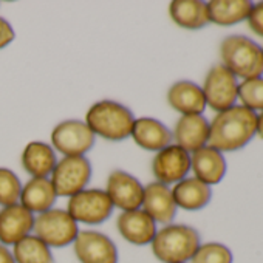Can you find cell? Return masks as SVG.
<instances>
[{"instance_id": "cell-21", "label": "cell", "mask_w": 263, "mask_h": 263, "mask_svg": "<svg viewBox=\"0 0 263 263\" xmlns=\"http://www.w3.org/2000/svg\"><path fill=\"white\" fill-rule=\"evenodd\" d=\"M58 194L50 178H30L21 192L19 203L31 214L39 215L54 208Z\"/></svg>"}, {"instance_id": "cell-16", "label": "cell", "mask_w": 263, "mask_h": 263, "mask_svg": "<svg viewBox=\"0 0 263 263\" xmlns=\"http://www.w3.org/2000/svg\"><path fill=\"white\" fill-rule=\"evenodd\" d=\"M141 209L149 214L155 223L171 224L177 215V204L172 195V189L163 183L152 181L144 186V195Z\"/></svg>"}, {"instance_id": "cell-13", "label": "cell", "mask_w": 263, "mask_h": 263, "mask_svg": "<svg viewBox=\"0 0 263 263\" xmlns=\"http://www.w3.org/2000/svg\"><path fill=\"white\" fill-rule=\"evenodd\" d=\"M116 229L127 243L135 246L151 245L158 231L155 220L141 208L121 212L116 218Z\"/></svg>"}, {"instance_id": "cell-28", "label": "cell", "mask_w": 263, "mask_h": 263, "mask_svg": "<svg viewBox=\"0 0 263 263\" xmlns=\"http://www.w3.org/2000/svg\"><path fill=\"white\" fill-rule=\"evenodd\" d=\"M238 98L243 102V107L255 111H263V78L248 79L238 84Z\"/></svg>"}, {"instance_id": "cell-19", "label": "cell", "mask_w": 263, "mask_h": 263, "mask_svg": "<svg viewBox=\"0 0 263 263\" xmlns=\"http://www.w3.org/2000/svg\"><path fill=\"white\" fill-rule=\"evenodd\" d=\"M191 171H194L195 178L204 184H218L226 175V160L217 149L204 146L191 154Z\"/></svg>"}, {"instance_id": "cell-18", "label": "cell", "mask_w": 263, "mask_h": 263, "mask_svg": "<svg viewBox=\"0 0 263 263\" xmlns=\"http://www.w3.org/2000/svg\"><path fill=\"white\" fill-rule=\"evenodd\" d=\"M58 161L56 151L44 141H30L21 157L22 167L31 178H50Z\"/></svg>"}, {"instance_id": "cell-26", "label": "cell", "mask_w": 263, "mask_h": 263, "mask_svg": "<svg viewBox=\"0 0 263 263\" xmlns=\"http://www.w3.org/2000/svg\"><path fill=\"white\" fill-rule=\"evenodd\" d=\"M22 181L17 174L8 167H0V206L7 208L19 203Z\"/></svg>"}, {"instance_id": "cell-12", "label": "cell", "mask_w": 263, "mask_h": 263, "mask_svg": "<svg viewBox=\"0 0 263 263\" xmlns=\"http://www.w3.org/2000/svg\"><path fill=\"white\" fill-rule=\"evenodd\" d=\"M191 172V154L177 144H171L157 152L152 160V174L158 183L177 184L187 178Z\"/></svg>"}, {"instance_id": "cell-25", "label": "cell", "mask_w": 263, "mask_h": 263, "mask_svg": "<svg viewBox=\"0 0 263 263\" xmlns=\"http://www.w3.org/2000/svg\"><path fill=\"white\" fill-rule=\"evenodd\" d=\"M11 252L16 263H54L51 248L34 234L17 241Z\"/></svg>"}, {"instance_id": "cell-32", "label": "cell", "mask_w": 263, "mask_h": 263, "mask_svg": "<svg viewBox=\"0 0 263 263\" xmlns=\"http://www.w3.org/2000/svg\"><path fill=\"white\" fill-rule=\"evenodd\" d=\"M255 134L263 140V111L260 115H257V128H255Z\"/></svg>"}, {"instance_id": "cell-31", "label": "cell", "mask_w": 263, "mask_h": 263, "mask_svg": "<svg viewBox=\"0 0 263 263\" xmlns=\"http://www.w3.org/2000/svg\"><path fill=\"white\" fill-rule=\"evenodd\" d=\"M0 263H16L11 249L2 243H0Z\"/></svg>"}, {"instance_id": "cell-17", "label": "cell", "mask_w": 263, "mask_h": 263, "mask_svg": "<svg viewBox=\"0 0 263 263\" xmlns=\"http://www.w3.org/2000/svg\"><path fill=\"white\" fill-rule=\"evenodd\" d=\"M177 146L189 154L204 147L209 141V121L203 115L181 116L172 132Z\"/></svg>"}, {"instance_id": "cell-2", "label": "cell", "mask_w": 263, "mask_h": 263, "mask_svg": "<svg viewBox=\"0 0 263 263\" xmlns=\"http://www.w3.org/2000/svg\"><path fill=\"white\" fill-rule=\"evenodd\" d=\"M135 119V115L124 104L104 99L88 107L84 122L90 127L95 137L119 143L130 138Z\"/></svg>"}, {"instance_id": "cell-27", "label": "cell", "mask_w": 263, "mask_h": 263, "mask_svg": "<svg viewBox=\"0 0 263 263\" xmlns=\"http://www.w3.org/2000/svg\"><path fill=\"white\" fill-rule=\"evenodd\" d=\"M234 255L232 251L217 241L201 243L198 249L195 251L194 257L191 258V263H232Z\"/></svg>"}, {"instance_id": "cell-3", "label": "cell", "mask_w": 263, "mask_h": 263, "mask_svg": "<svg viewBox=\"0 0 263 263\" xmlns=\"http://www.w3.org/2000/svg\"><path fill=\"white\" fill-rule=\"evenodd\" d=\"M201 245L197 229L187 224H166L157 231L151 248L161 263H187Z\"/></svg>"}, {"instance_id": "cell-8", "label": "cell", "mask_w": 263, "mask_h": 263, "mask_svg": "<svg viewBox=\"0 0 263 263\" xmlns=\"http://www.w3.org/2000/svg\"><path fill=\"white\" fill-rule=\"evenodd\" d=\"M93 167L87 157H64L58 161L50 180L58 197H73L87 189L91 180Z\"/></svg>"}, {"instance_id": "cell-7", "label": "cell", "mask_w": 263, "mask_h": 263, "mask_svg": "<svg viewBox=\"0 0 263 263\" xmlns=\"http://www.w3.org/2000/svg\"><path fill=\"white\" fill-rule=\"evenodd\" d=\"M67 212L79 224L96 226L113 214V204L104 189H84L68 198Z\"/></svg>"}, {"instance_id": "cell-10", "label": "cell", "mask_w": 263, "mask_h": 263, "mask_svg": "<svg viewBox=\"0 0 263 263\" xmlns=\"http://www.w3.org/2000/svg\"><path fill=\"white\" fill-rule=\"evenodd\" d=\"M73 251L79 263H118L119 260L115 241L95 229L79 231L73 241Z\"/></svg>"}, {"instance_id": "cell-14", "label": "cell", "mask_w": 263, "mask_h": 263, "mask_svg": "<svg viewBox=\"0 0 263 263\" xmlns=\"http://www.w3.org/2000/svg\"><path fill=\"white\" fill-rule=\"evenodd\" d=\"M36 215L21 203L0 209V243L14 246L22 238L33 234Z\"/></svg>"}, {"instance_id": "cell-1", "label": "cell", "mask_w": 263, "mask_h": 263, "mask_svg": "<svg viewBox=\"0 0 263 263\" xmlns=\"http://www.w3.org/2000/svg\"><path fill=\"white\" fill-rule=\"evenodd\" d=\"M257 128V113L243 107L234 105L209 122V141L208 144L218 152H235L245 147Z\"/></svg>"}, {"instance_id": "cell-24", "label": "cell", "mask_w": 263, "mask_h": 263, "mask_svg": "<svg viewBox=\"0 0 263 263\" xmlns=\"http://www.w3.org/2000/svg\"><path fill=\"white\" fill-rule=\"evenodd\" d=\"M252 5L249 0H212L208 4L209 22L221 27L235 25L248 19Z\"/></svg>"}, {"instance_id": "cell-23", "label": "cell", "mask_w": 263, "mask_h": 263, "mask_svg": "<svg viewBox=\"0 0 263 263\" xmlns=\"http://www.w3.org/2000/svg\"><path fill=\"white\" fill-rule=\"evenodd\" d=\"M169 14L178 27L186 30H200L209 24L208 4L200 0H174Z\"/></svg>"}, {"instance_id": "cell-5", "label": "cell", "mask_w": 263, "mask_h": 263, "mask_svg": "<svg viewBox=\"0 0 263 263\" xmlns=\"http://www.w3.org/2000/svg\"><path fill=\"white\" fill-rule=\"evenodd\" d=\"M79 231V224L71 218L67 209L59 208H53L44 214L36 215L33 228V234L51 249L73 245Z\"/></svg>"}, {"instance_id": "cell-11", "label": "cell", "mask_w": 263, "mask_h": 263, "mask_svg": "<svg viewBox=\"0 0 263 263\" xmlns=\"http://www.w3.org/2000/svg\"><path fill=\"white\" fill-rule=\"evenodd\" d=\"M104 191L108 195L113 208L121 209V212L141 208L144 186L137 177H134L125 171H121V169L111 171L108 174Z\"/></svg>"}, {"instance_id": "cell-9", "label": "cell", "mask_w": 263, "mask_h": 263, "mask_svg": "<svg viewBox=\"0 0 263 263\" xmlns=\"http://www.w3.org/2000/svg\"><path fill=\"white\" fill-rule=\"evenodd\" d=\"M206 105L215 111H224L235 105L238 99V82L237 78L223 65H214L204 79L201 87Z\"/></svg>"}, {"instance_id": "cell-29", "label": "cell", "mask_w": 263, "mask_h": 263, "mask_svg": "<svg viewBox=\"0 0 263 263\" xmlns=\"http://www.w3.org/2000/svg\"><path fill=\"white\" fill-rule=\"evenodd\" d=\"M248 24L254 33L263 37V2L252 5V10L248 16Z\"/></svg>"}, {"instance_id": "cell-4", "label": "cell", "mask_w": 263, "mask_h": 263, "mask_svg": "<svg viewBox=\"0 0 263 263\" xmlns=\"http://www.w3.org/2000/svg\"><path fill=\"white\" fill-rule=\"evenodd\" d=\"M223 65L237 78L255 79L263 74V50L252 39L232 34L228 36L220 47Z\"/></svg>"}, {"instance_id": "cell-15", "label": "cell", "mask_w": 263, "mask_h": 263, "mask_svg": "<svg viewBox=\"0 0 263 263\" xmlns=\"http://www.w3.org/2000/svg\"><path fill=\"white\" fill-rule=\"evenodd\" d=\"M130 138L135 141L138 147L155 154L171 146L174 140L169 127L157 118L151 116H141L135 119Z\"/></svg>"}, {"instance_id": "cell-33", "label": "cell", "mask_w": 263, "mask_h": 263, "mask_svg": "<svg viewBox=\"0 0 263 263\" xmlns=\"http://www.w3.org/2000/svg\"><path fill=\"white\" fill-rule=\"evenodd\" d=\"M261 50H263V48H261Z\"/></svg>"}, {"instance_id": "cell-6", "label": "cell", "mask_w": 263, "mask_h": 263, "mask_svg": "<svg viewBox=\"0 0 263 263\" xmlns=\"http://www.w3.org/2000/svg\"><path fill=\"white\" fill-rule=\"evenodd\" d=\"M95 143V134L81 119L61 121L51 130V147L64 157H85Z\"/></svg>"}, {"instance_id": "cell-30", "label": "cell", "mask_w": 263, "mask_h": 263, "mask_svg": "<svg viewBox=\"0 0 263 263\" xmlns=\"http://www.w3.org/2000/svg\"><path fill=\"white\" fill-rule=\"evenodd\" d=\"M14 39H16V31L13 25L7 19L0 17V50L7 48Z\"/></svg>"}, {"instance_id": "cell-20", "label": "cell", "mask_w": 263, "mask_h": 263, "mask_svg": "<svg viewBox=\"0 0 263 263\" xmlns=\"http://www.w3.org/2000/svg\"><path fill=\"white\" fill-rule=\"evenodd\" d=\"M167 102L175 111L181 113V116L203 115L206 108L203 90L192 81H178L172 84L167 90Z\"/></svg>"}, {"instance_id": "cell-22", "label": "cell", "mask_w": 263, "mask_h": 263, "mask_svg": "<svg viewBox=\"0 0 263 263\" xmlns=\"http://www.w3.org/2000/svg\"><path fill=\"white\" fill-rule=\"evenodd\" d=\"M172 195L177 208L186 211H200L209 204L212 198V189L211 186L192 177L177 183L172 187Z\"/></svg>"}]
</instances>
